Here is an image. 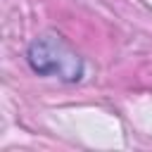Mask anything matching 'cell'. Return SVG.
Wrapping results in <instances>:
<instances>
[{"label": "cell", "mask_w": 152, "mask_h": 152, "mask_svg": "<svg viewBox=\"0 0 152 152\" xmlns=\"http://www.w3.org/2000/svg\"><path fill=\"white\" fill-rule=\"evenodd\" d=\"M28 62L38 74L45 76H59L66 81L81 78V59L59 40L52 36H43L31 43L28 48Z\"/></svg>", "instance_id": "1"}]
</instances>
